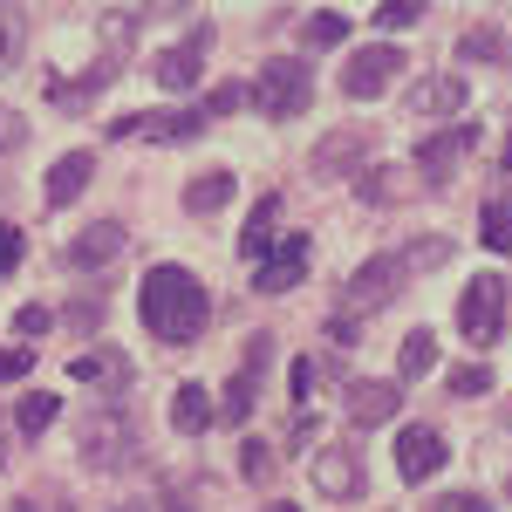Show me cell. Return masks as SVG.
I'll return each mask as SVG.
<instances>
[{"label": "cell", "instance_id": "obj_29", "mask_svg": "<svg viewBox=\"0 0 512 512\" xmlns=\"http://www.w3.org/2000/svg\"><path fill=\"white\" fill-rule=\"evenodd\" d=\"M355 192H362V205H390L396 185H390V164H369L362 178H355Z\"/></svg>", "mask_w": 512, "mask_h": 512}, {"label": "cell", "instance_id": "obj_42", "mask_svg": "<svg viewBox=\"0 0 512 512\" xmlns=\"http://www.w3.org/2000/svg\"><path fill=\"white\" fill-rule=\"evenodd\" d=\"M117 512H151V506H144V499H123V506Z\"/></svg>", "mask_w": 512, "mask_h": 512}, {"label": "cell", "instance_id": "obj_37", "mask_svg": "<svg viewBox=\"0 0 512 512\" xmlns=\"http://www.w3.org/2000/svg\"><path fill=\"white\" fill-rule=\"evenodd\" d=\"M28 369H35V355H28V349H0V383H21Z\"/></svg>", "mask_w": 512, "mask_h": 512}, {"label": "cell", "instance_id": "obj_30", "mask_svg": "<svg viewBox=\"0 0 512 512\" xmlns=\"http://www.w3.org/2000/svg\"><path fill=\"white\" fill-rule=\"evenodd\" d=\"M14 55H21V14H14V7H0V76L14 69Z\"/></svg>", "mask_w": 512, "mask_h": 512}, {"label": "cell", "instance_id": "obj_9", "mask_svg": "<svg viewBox=\"0 0 512 512\" xmlns=\"http://www.w3.org/2000/svg\"><path fill=\"white\" fill-rule=\"evenodd\" d=\"M396 410H403V383H376V376H355L349 396H342V417H349L355 431H376V424H390Z\"/></svg>", "mask_w": 512, "mask_h": 512}, {"label": "cell", "instance_id": "obj_44", "mask_svg": "<svg viewBox=\"0 0 512 512\" xmlns=\"http://www.w3.org/2000/svg\"><path fill=\"white\" fill-rule=\"evenodd\" d=\"M267 512H294V499H274V506H267Z\"/></svg>", "mask_w": 512, "mask_h": 512}, {"label": "cell", "instance_id": "obj_18", "mask_svg": "<svg viewBox=\"0 0 512 512\" xmlns=\"http://www.w3.org/2000/svg\"><path fill=\"white\" fill-rule=\"evenodd\" d=\"M274 233H280V192H267L260 205H253L246 233H239V253H246V260H267V246H274Z\"/></svg>", "mask_w": 512, "mask_h": 512}, {"label": "cell", "instance_id": "obj_28", "mask_svg": "<svg viewBox=\"0 0 512 512\" xmlns=\"http://www.w3.org/2000/svg\"><path fill=\"white\" fill-rule=\"evenodd\" d=\"M417 21H424V0H383V7H376V28H417Z\"/></svg>", "mask_w": 512, "mask_h": 512}, {"label": "cell", "instance_id": "obj_23", "mask_svg": "<svg viewBox=\"0 0 512 512\" xmlns=\"http://www.w3.org/2000/svg\"><path fill=\"white\" fill-rule=\"evenodd\" d=\"M478 246H485V253H512V198H485V212H478Z\"/></svg>", "mask_w": 512, "mask_h": 512}, {"label": "cell", "instance_id": "obj_5", "mask_svg": "<svg viewBox=\"0 0 512 512\" xmlns=\"http://www.w3.org/2000/svg\"><path fill=\"white\" fill-rule=\"evenodd\" d=\"M478 123H458V130H444V137H424L417 144V171H424V185H451L458 178V164L478 151Z\"/></svg>", "mask_w": 512, "mask_h": 512}, {"label": "cell", "instance_id": "obj_21", "mask_svg": "<svg viewBox=\"0 0 512 512\" xmlns=\"http://www.w3.org/2000/svg\"><path fill=\"white\" fill-rule=\"evenodd\" d=\"M431 362H437V335H431V328H410V335H403V349H396V383L431 376Z\"/></svg>", "mask_w": 512, "mask_h": 512}, {"label": "cell", "instance_id": "obj_35", "mask_svg": "<svg viewBox=\"0 0 512 512\" xmlns=\"http://www.w3.org/2000/svg\"><path fill=\"white\" fill-rule=\"evenodd\" d=\"M21 253H28V246H21V226H0V280L21 267Z\"/></svg>", "mask_w": 512, "mask_h": 512}, {"label": "cell", "instance_id": "obj_31", "mask_svg": "<svg viewBox=\"0 0 512 512\" xmlns=\"http://www.w3.org/2000/svg\"><path fill=\"white\" fill-rule=\"evenodd\" d=\"M239 103H253V96H246V89H239V82H219V89H212V96H205V110H198V117L212 123V117H226V110H239Z\"/></svg>", "mask_w": 512, "mask_h": 512}, {"label": "cell", "instance_id": "obj_2", "mask_svg": "<svg viewBox=\"0 0 512 512\" xmlns=\"http://www.w3.org/2000/svg\"><path fill=\"white\" fill-rule=\"evenodd\" d=\"M246 96H253V110H260V117L287 123V117H301V110L315 103V69H308L301 55H274Z\"/></svg>", "mask_w": 512, "mask_h": 512}, {"label": "cell", "instance_id": "obj_22", "mask_svg": "<svg viewBox=\"0 0 512 512\" xmlns=\"http://www.w3.org/2000/svg\"><path fill=\"white\" fill-rule=\"evenodd\" d=\"M253 403H260V369H239L212 410H219V424H246V417H253Z\"/></svg>", "mask_w": 512, "mask_h": 512}, {"label": "cell", "instance_id": "obj_11", "mask_svg": "<svg viewBox=\"0 0 512 512\" xmlns=\"http://www.w3.org/2000/svg\"><path fill=\"white\" fill-rule=\"evenodd\" d=\"M82 465H96V472H110V465H137V431H130V424H103V417H89V424H82Z\"/></svg>", "mask_w": 512, "mask_h": 512}, {"label": "cell", "instance_id": "obj_25", "mask_svg": "<svg viewBox=\"0 0 512 512\" xmlns=\"http://www.w3.org/2000/svg\"><path fill=\"white\" fill-rule=\"evenodd\" d=\"M55 410H62V403H55V390H28V396H21V410H14L21 437H41L48 424H55Z\"/></svg>", "mask_w": 512, "mask_h": 512}, {"label": "cell", "instance_id": "obj_43", "mask_svg": "<svg viewBox=\"0 0 512 512\" xmlns=\"http://www.w3.org/2000/svg\"><path fill=\"white\" fill-rule=\"evenodd\" d=\"M164 512H198V506H192V499H171V506H164Z\"/></svg>", "mask_w": 512, "mask_h": 512}, {"label": "cell", "instance_id": "obj_20", "mask_svg": "<svg viewBox=\"0 0 512 512\" xmlns=\"http://www.w3.org/2000/svg\"><path fill=\"white\" fill-rule=\"evenodd\" d=\"M103 82H117V62H110V55H103V62H96L82 82H55V76H48V103H55V110H82Z\"/></svg>", "mask_w": 512, "mask_h": 512}, {"label": "cell", "instance_id": "obj_36", "mask_svg": "<svg viewBox=\"0 0 512 512\" xmlns=\"http://www.w3.org/2000/svg\"><path fill=\"white\" fill-rule=\"evenodd\" d=\"M458 55H472V62L478 55H499V28H472V35L458 41Z\"/></svg>", "mask_w": 512, "mask_h": 512}, {"label": "cell", "instance_id": "obj_15", "mask_svg": "<svg viewBox=\"0 0 512 512\" xmlns=\"http://www.w3.org/2000/svg\"><path fill=\"white\" fill-rule=\"evenodd\" d=\"M205 41H212V35L192 28L178 48H164V55H158V82H164V89H192V82L205 76Z\"/></svg>", "mask_w": 512, "mask_h": 512}, {"label": "cell", "instance_id": "obj_41", "mask_svg": "<svg viewBox=\"0 0 512 512\" xmlns=\"http://www.w3.org/2000/svg\"><path fill=\"white\" fill-rule=\"evenodd\" d=\"M21 137H28V130H21V123H0V144H7V151H14V144H21Z\"/></svg>", "mask_w": 512, "mask_h": 512}, {"label": "cell", "instance_id": "obj_46", "mask_svg": "<svg viewBox=\"0 0 512 512\" xmlns=\"http://www.w3.org/2000/svg\"><path fill=\"white\" fill-rule=\"evenodd\" d=\"M21 512H41V506H21Z\"/></svg>", "mask_w": 512, "mask_h": 512}, {"label": "cell", "instance_id": "obj_14", "mask_svg": "<svg viewBox=\"0 0 512 512\" xmlns=\"http://www.w3.org/2000/svg\"><path fill=\"white\" fill-rule=\"evenodd\" d=\"M465 103H472L465 76H424L410 89V117H458Z\"/></svg>", "mask_w": 512, "mask_h": 512}, {"label": "cell", "instance_id": "obj_19", "mask_svg": "<svg viewBox=\"0 0 512 512\" xmlns=\"http://www.w3.org/2000/svg\"><path fill=\"white\" fill-rule=\"evenodd\" d=\"M212 396H205V383H178V396H171V424L185 437H198V431H212Z\"/></svg>", "mask_w": 512, "mask_h": 512}, {"label": "cell", "instance_id": "obj_34", "mask_svg": "<svg viewBox=\"0 0 512 512\" xmlns=\"http://www.w3.org/2000/svg\"><path fill=\"white\" fill-rule=\"evenodd\" d=\"M239 465H246V478H267V472H274V451H267V437H246Z\"/></svg>", "mask_w": 512, "mask_h": 512}, {"label": "cell", "instance_id": "obj_8", "mask_svg": "<svg viewBox=\"0 0 512 512\" xmlns=\"http://www.w3.org/2000/svg\"><path fill=\"white\" fill-rule=\"evenodd\" d=\"M123 246H130V233H123L117 219H96V226H82V233L69 239L62 260H69L76 274H103V267H117V260H123Z\"/></svg>", "mask_w": 512, "mask_h": 512}, {"label": "cell", "instance_id": "obj_1", "mask_svg": "<svg viewBox=\"0 0 512 512\" xmlns=\"http://www.w3.org/2000/svg\"><path fill=\"white\" fill-rule=\"evenodd\" d=\"M137 315H144V328L158 335L164 349H192L205 335V321H212V294L185 267H151L144 294H137Z\"/></svg>", "mask_w": 512, "mask_h": 512}, {"label": "cell", "instance_id": "obj_32", "mask_svg": "<svg viewBox=\"0 0 512 512\" xmlns=\"http://www.w3.org/2000/svg\"><path fill=\"white\" fill-rule=\"evenodd\" d=\"M485 390H492V369H478V362L451 369V396H485Z\"/></svg>", "mask_w": 512, "mask_h": 512}, {"label": "cell", "instance_id": "obj_6", "mask_svg": "<svg viewBox=\"0 0 512 512\" xmlns=\"http://www.w3.org/2000/svg\"><path fill=\"white\" fill-rule=\"evenodd\" d=\"M403 76V48H390V41H376V48H362V55H349V69H342V89H349L355 103H369V96H383L390 82Z\"/></svg>", "mask_w": 512, "mask_h": 512}, {"label": "cell", "instance_id": "obj_4", "mask_svg": "<svg viewBox=\"0 0 512 512\" xmlns=\"http://www.w3.org/2000/svg\"><path fill=\"white\" fill-rule=\"evenodd\" d=\"M396 287H403V260H396V253L362 260L355 280L342 287V315H369V308H383V301H396Z\"/></svg>", "mask_w": 512, "mask_h": 512}, {"label": "cell", "instance_id": "obj_33", "mask_svg": "<svg viewBox=\"0 0 512 512\" xmlns=\"http://www.w3.org/2000/svg\"><path fill=\"white\" fill-rule=\"evenodd\" d=\"M431 512H492V499L485 492H437Z\"/></svg>", "mask_w": 512, "mask_h": 512}, {"label": "cell", "instance_id": "obj_39", "mask_svg": "<svg viewBox=\"0 0 512 512\" xmlns=\"http://www.w3.org/2000/svg\"><path fill=\"white\" fill-rule=\"evenodd\" d=\"M315 376H321V369H315V362H308V355H301V362L287 369V383H294V396H308V390H315Z\"/></svg>", "mask_w": 512, "mask_h": 512}, {"label": "cell", "instance_id": "obj_16", "mask_svg": "<svg viewBox=\"0 0 512 512\" xmlns=\"http://www.w3.org/2000/svg\"><path fill=\"white\" fill-rule=\"evenodd\" d=\"M89 178H96V151H69V158L48 171V205H76L89 192Z\"/></svg>", "mask_w": 512, "mask_h": 512}, {"label": "cell", "instance_id": "obj_24", "mask_svg": "<svg viewBox=\"0 0 512 512\" xmlns=\"http://www.w3.org/2000/svg\"><path fill=\"white\" fill-rule=\"evenodd\" d=\"M69 376H76V383H123L130 362H123L117 349H82L76 362H69Z\"/></svg>", "mask_w": 512, "mask_h": 512}, {"label": "cell", "instance_id": "obj_10", "mask_svg": "<svg viewBox=\"0 0 512 512\" xmlns=\"http://www.w3.org/2000/svg\"><path fill=\"white\" fill-rule=\"evenodd\" d=\"M321 499H362V458H355V444H328L315 451V465H308Z\"/></svg>", "mask_w": 512, "mask_h": 512}, {"label": "cell", "instance_id": "obj_13", "mask_svg": "<svg viewBox=\"0 0 512 512\" xmlns=\"http://www.w3.org/2000/svg\"><path fill=\"white\" fill-rule=\"evenodd\" d=\"M355 171H369V137L362 130H335V137H321L315 144V178H355Z\"/></svg>", "mask_w": 512, "mask_h": 512}, {"label": "cell", "instance_id": "obj_26", "mask_svg": "<svg viewBox=\"0 0 512 512\" xmlns=\"http://www.w3.org/2000/svg\"><path fill=\"white\" fill-rule=\"evenodd\" d=\"M396 260H403V274H431V267H444V260H451V239H444V233H424L410 253H396Z\"/></svg>", "mask_w": 512, "mask_h": 512}, {"label": "cell", "instance_id": "obj_27", "mask_svg": "<svg viewBox=\"0 0 512 512\" xmlns=\"http://www.w3.org/2000/svg\"><path fill=\"white\" fill-rule=\"evenodd\" d=\"M301 35H308V48H342V41H349V21H342V14H315Z\"/></svg>", "mask_w": 512, "mask_h": 512}, {"label": "cell", "instance_id": "obj_17", "mask_svg": "<svg viewBox=\"0 0 512 512\" xmlns=\"http://www.w3.org/2000/svg\"><path fill=\"white\" fill-rule=\"evenodd\" d=\"M233 192H239L233 171H198L192 185H185V212H192V219H212L219 205H233Z\"/></svg>", "mask_w": 512, "mask_h": 512}, {"label": "cell", "instance_id": "obj_3", "mask_svg": "<svg viewBox=\"0 0 512 512\" xmlns=\"http://www.w3.org/2000/svg\"><path fill=\"white\" fill-rule=\"evenodd\" d=\"M506 301H512V280L478 274L472 287H465V301H458V335H465L472 349H492V342L506 335Z\"/></svg>", "mask_w": 512, "mask_h": 512}, {"label": "cell", "instance_id": "obj_45", "mask_svg": "<svg viewBox=\"0 0 512 512\" xmlns=\"http://www.w3.org/2000/svg\"><path fill=\"white\" fill-rule=\"evenodd\" d=\"M506 499H512V478H506Z\"/></svg>", "mask_w": 512, "mask_h": 512}, {"label": "cell", "instance_id": "obj_12", "mask_svg": "<svg viewBox=\"0 0 512 512\" xmlns=\"http://www.w3.org/2000/svg\"><path fill=\"white\" fill-rule=\"evenodd\" d=\"M444 458H451V444H444L431 424H410V431L396 437V472H403V485H424Z\"/></svg>", "mask_w": 512, "mask_h": 512}, {"label": "cell", "instance_id": "obj_7", "mask_svg": "<svg viewBox=\"0 0 512 512\" xmlns=\"http://www.w3.org/2000/svg\"><path fill=\"white\" fill-rule=\"evenodd\" d=\"M308 260H315V239H308V233H287L274 253L260 260L253 287H260V294H287V287H301V280H308Z\"/></svg>", "mask_w": 512, "mask_h": 512}, {"label": "cell", "instance_id": "obj_40", "mask_svg": "<svg viewBox=\"0 0 512 512\" xmlns=\"http://www.w3.org/2000/svg\"><path fill=\"white\" fill-rule=\"evenodd\" d=\"M328 335H335V349H355V342H362V335H355V315H335V321H328Z\"/></svg>", "mask_w": 512, "mask_h": 512}, {"label": "cell", "instance_id": "obj_38", "mask_svg": "<svg viewBox=\"0 0 512 512\" xmlns=\"http://www.w3.org/2000/svg\"><path fill=\"white\" fill-rule=\"evenodd\" d=\"M14 328H21V335H48V328H55V315H48V308H21V315H14Z\"/></svg>", "mask_w": 512, "mask_h": 512}]
</instances>
